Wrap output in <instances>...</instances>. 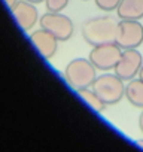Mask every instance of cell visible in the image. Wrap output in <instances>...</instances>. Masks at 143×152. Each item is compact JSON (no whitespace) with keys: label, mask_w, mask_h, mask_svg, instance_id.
Returning a JSON list of instances; mask_svg holds the SVG:
<instances>
[{"label":"cell","mask_w":143,"mask_h":152,"mask_svg":"<svg viewBox=\"0 0 143 152\" xmlns=\"http://www.w3.org/2000/svg\"><path fill=\"white\" fill-rule=\"evenodd\" d=\"M118 26L119 23H116L110 17H96L84 23L82 36L93 46L103 43H113L116 42Z\"/></svg>","instance_id":"obj_1"},{"label":"cell","mask_w":143,"mask_h":152,"mask_svg":"<svg viewBox=\"0 0 143 152\" xmlns=\"http://www.w3.org/2000/svg\"><path fill=\"white\" fill-rule=\"evenodd\" d=\"M96 67L87 58H75L72 60L64 69L66 82L76 91L84 88H93L97 75Z\"/></svg>","instance_id":"obj_2"},{"label":"cell","mask_w":143,"mask_h":152,"mask_svg":"<svg viewBox=\"0 0 143 152\" xmlns=\"http://www.w3.org/2000/svg\"><path fill=\"white\" fill-rule=\"evenodd\" d=\"M93 90L98 94V97L109 106L115 104L125 97V85L124 81L116 73H103L97 76L93 85Z\"/></svg>","instance_id":"obj_3"},{"label":"cell","mask_w":143,"mask_h":152,"mask_svg":"<svg viewBox=\"0 0 143 152\" xmlns=\"http://www.w3.org/2000/svg\"><path fill=\"white\" fill-rule=\"evenodd\" d=\"M122 54V48L113 42V43H103V45H97L91 49L88 60L93 63V66L97 70L101 72H107V70H113L121 58Z\"/></svg>","instance_id":"obj_4"},{"label":"cell","mask_w":143,"mask_h":152,"mask_svg":"<svg viewBox=\"0 0 143 152\" xmlns=\"http://www.w3.org/2000/svg\"><path fill=\"white\" fill-rule=\"evenodd\" d=\"M40 28L52 33L60 42H66L73 36V23L61 12H46L39 20Z\"/></svg>","instance_id":"obj_5"},{"label":"cell","mask_w":143,"mask_h":152,"mask_svg":"<svg viewBox=\"0 0 143 152\" xmlns=\"http://www.w3.org/2000/svg\"><path fill=\"white\" fill-rule=\"evenodd\" d=\"M116 43L122 49H137L143 43V24L131 20H121Z\"/></svg>","instance_id":"obj_6"},{"label":"cell","mask_w":143,"mask_h":152,"mask_svg":"<svg viewBox=\"0 0 143 152\" xmlns=\"http://www.w3.org/2000/svg\"><path fill=\"white\" fill-rule=\"evenodd\" d=\"M143 66V57L137 49H122L121 58L113 69L122 81H131L139 75Z\"/></svg>","instance_id":"obj_7"},{"label":"cell","mask_w":143,"mask_h":152,"mask_svg":"<svg viewBox=\"0 0 143 152\" xmlns=\"http://www.w3.org/2000/svg\"><path fill=\"white\" fill-rule=\"evenodd\" d=\"M12 11V15L14 18L17 20L18 26L24 30V31H28L31 30L37 20H39V14H37V8L34 3H30L27 0H20V2L11 9Z\"/></svg>","instance_id":"obj_8"},{"label":"cell","mask_w":143,"mask_h":152,"mask_svg":"<svg viewBox=\"0 0 143 152\" xmlns=\"http://www.w3.org/2000/svg\"><path fill=\"white\" fill-rule=\"evenodd\" d=\"M30 40H31L33 46H36L39 54L46 60H49L55 55L57 48H58V42H60L52 33H49L48 30H43V28L33 31L30 34Z\"/></svg>","instance_id":"obj_9"},{"label":"cell","mask_w":143,"mask_h":152,"mask_svg":"<svg viewBox=\"0 0 143 152\" xmlns=\"http://www.w3.org/2000/svg\"><path fill=\"white\" fill-rule=\"evenodd\" d=\"M119 20L139 21L143 18V0H121L116 8Z\"/></svg>","instance_id":"obj_10"},{"label":"cell","mask_w":143,"mask_h":152,"mask_svg":"<svg viewBox=\"0 0 143 152\" xmlns=\"http://www.w3.org/2000/svg\"><path fill=\"white\" fill-rule=\"evenodd\" d=\"M125 97L134 107L143 109V81L139 79H131L125 85Z\"/></svg>","instance_id":"obj_11"},{"label":"cell","mask_w":143,"mask_h":152,"mask_svg":"<svg viewBox=\"0 0 143 152\" xmlns=\"http://www.w3.org/2000/svg\"><path fill=\"white\" fill-rule=\"evenodd\" d=\"M79 93V96H81V99H84V102L93 109V110H96V112H98V113H101L104 109H106V103L98 97V94L94 91V90H90V88H84V90H79L78 91Z\"/></svg>","instance_id":"obj_12"},{"label":"cell","mask_w":143,"mask_h":152,"mask_svg":"<svg viewBox=\"0 0 143 152\" xmlns=\"http://www.w3.org/2000/svg\"><path fill=\"white\" fill-rule=\"evenodd\" d=\"M45 5L48 12H61L69 5V0H45Z\"/></svg>","instance_id":"obj_13"},{"label":"cell","mask_w":143,"mask_h":152,"mask_svg":"<svg viewBox=\"0 0 143 152\" xmlns=\"http://www.w3.org/2000/svg\"><path fill=\"white\" fill-rule=\"evenodd\" d=\"M121 0H96V5L98 9L110 12V11H116V8L119 6Z\"/></svg>","instance_id":"obj_14"},{"label":"cell","mask_w":143,"mask_h":152,"mask_svg":"<svg viewBox=\"0 0 143 152\" xmlns=\"http://www.w3.org/2000/svg\"><path fill=\"white\" fill-rule=\"evenodd\" d=\"M18 2H20V0H5V3L8 5V8H9V9H12V8H14Z\"/></svg>","instance_id":"obj_15"},{"label":"cell","mask_w":143,"mask_h":152,"mask_svg":"<svg viewBox=\"0 0 143 152\" xmlns=\"http://www.w3.org/2000/svg\"><path fill=\"white\" fill-rule=\"evenodd\" d=\"M139 128H140V131L143 133V110H142V113H140V116H139Z\"/></svg>","instance_id":"obj_16"},{"label":"cell","mask_w":143,"mask_h":152,"mask_svg":"<svg viewBox=\"0 0 143 152\" xmlns=\"http://www.w3.org/2000/svg\"><path fill=\"white\" fill-rule=\"evenodd\" d=\"M27 2H30V3H34V5H39V3L45 2V0H27Z\"/></svg>","instance_id":"obj_17"},{"label":"cell","mask_w":143,"mask_h":152,"mask_svg":"<svg viewBox=\"0 0 143 152\" xmlns=\"http://www.w3.org/2000/svg\"><path fill=\"white\" fill-rule=\"evenodd\" d=\"M139 78L143 81V66H142V69H140V72H139Z\"/></svg>","instance_id":"obj_18"},{"label":"cell","mask_w":143,"mask_h":152,"mask_svg":"<svg viewBox=\"0 0 143 152\" xmlns=\"http://www.w3.org/2000/svg\"><path fill=\"white\" fill-rule=\"evenodd\" d=\"M137 145H139V146L143 149V140H137Z\"/></svg>","instance_id":"obj_19"}]
</instances>
